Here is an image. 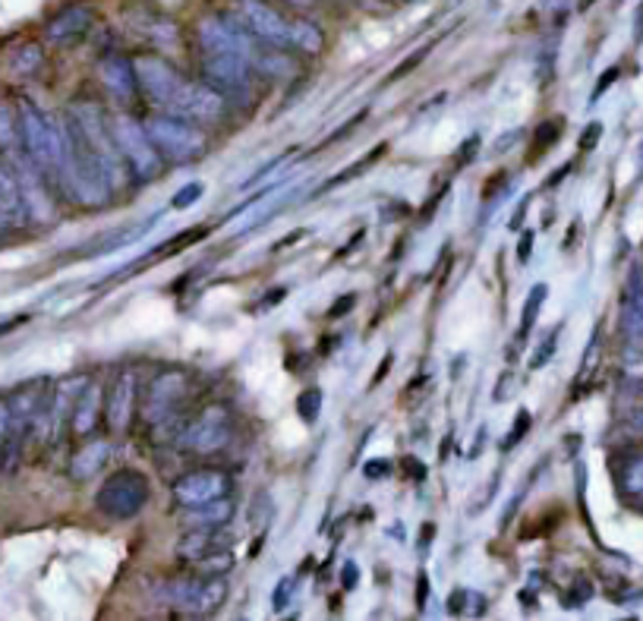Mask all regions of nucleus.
<instances>
[{
	"mask_svg": "<svg viewBox=\"0 0 643 621\" xmlns=\"http://www.w3.org/2000/svg\"><path fill=\"white\" fill-rule=\"evenodd\" d=\"M621 347L624 369L643 376V268L634 265L621 300Z\"/></svg>",
	"mask_w": 643,
	"mask_h": 621,
	"instance_id": "10",
	"label": "nucleus"
},
{
	"mask_svg": "<svg viewBox=\"0 0 643 621\" xmlns=\"http://www.w3.org/2000/svg\"><path fill=\"white\" fill-rule=\"evenodd\" d=\"M42 64H45V51H42V45H35V42H25V45H20V48L10 54V70L20 73V76L38 73Z\"/></svg>",
	"mask_w": 643,
	"mask_h": 621,
	"instance_id": "26",
	"label": "nucleus"
},
{
	"mask_svg": "<svg viewBox=\"0 0 643 621\" xmlns=\"http://www.w3.org/2000/svg\"><path fill=\"white\" fill-rule=\"evenodd\" d=\"M388 366H391V354H385V359H381L379 373H376V379H373V385H379L381 379H385V373H388Z\"/></svg>",
	"mask_w": 643,
	"mask_h": 621,
	"instance_id": "46",
	"label": "nucleus"
},
{
	"mask_svg": "<svg viewBox=\"0 0 643 621\" xmlns=\"http://www.w3.org/2000/svg\"><path fill=\"white\" fill-rule=\"evenodd\" d=\"M143 126L152 145L158 148V155L170 165H196L199 158L209 155V136L192 120L158 111V114L145 118Z\"/></svg>",
	"mask_w": 643,
	"mask_h": 621,
	"instance_id": "4",
	"label": "nucleus"
},
{
	"mask_svg": "<svg viewBox=\"0 0 643 621\" xmlns=\"http://www.w3.org/2000/svg\"><path fill=\"white\" fill-rule=\"evenodd\" d=\"M307 237V231H293V234H287L281 243H275V249H285V246H290V243H297V240Z\"/></svg>",
	"mask_w": 643,
	"mask_h": 621,
	"instance_id": "45",
	"label": "nucleus"
},
{
	"mask_svg": "<svg viewBox=\"0 0 643 621\" xmlns=\"http://www.w3.org/2000/svg\"><path fill=\"white\" fill-rule=\"evenodd\" d=\"M417 590H420V594H417V602H420V606H426V599H429V577L423 572H420V577H417Z\"/></svg>",
	"mask_w": 643,
	"mask_h": 621,
	"instance_id": "43",
	"label": "nucleus"
},
{
	"mask_svg": "<svg viewBox=\"0 0 643 621\" xmlns=\"http://www.w3.org/2000/svg\"><path fill=\"white\" fill-rule=\"evenodd\" d=\"M192 398V376L180 366L162 369L148 388H145L143 401H140V420L148 432H155V442H167V432L174 439H180V432L187 426L184 410Z\"/></svg>",
	"mask_w": 643,
	"mask_h": 621,
	"instance_id": "2",
	"label": "nucleus"
},
{
	"mask_svg": "<svg viewBox=\"0 0 643 621\" xmlns=\"http://www.w3.org/2000/svg\"><path fill=\"white\" fill-rule=\"evenodd\" d=\"M634 38L643 42V3H641V16H638V25H634Z\"/></svg>",
	"mask_w": 643,
	"mask_h": 621,
	"instance_id": "48",
	"label": "nucleus"
},
{
	"mask_svg": "<svg viewBox=\"0 0 643 621\" xmlns=\"http://www.w3.org/2000/svg\"><path fill=\"white\" fill-rule=\"evenodd\" d=\"M634 430L643 432V407H641V413H638V417H634Z\"/></svg>",
	"mask_w": 643,
	"mask_h": 621,
	"instance_id": "49",
	"label": "nucleus"
},
{
	"mask_svg": "<svg viewBox=\"0 0 643 621\" xmlns=\"http://www.w3.org/2000/svg\"><path fill=\"white\" fill-rule=\"evenodd\" d=\"M464 602H467V590H464V587H457V590H454V597L448 599V612H452V616H461V612H464Z\"/></svg>",
	"mask_w": 643,
	"mask_h": 621,
	"instance_id": "40",
	"label": "nucleus"
},
{
	"mask_svg": "<svg viewBox=\"0 0 643 621\" xmlns=\"http://www.w3.org/2000/svg\"><path fill=\"white\" fill-rule=\"evenodd\" d=\"M290 48L303 54H319L322 51V32L307 20H290Z\"/></svg>",
	"mask_w": 643,
	"mask_h": 621,
	"instance_id": "25",
	"label": "nucleus"
},
{
	"mask_svg": "<svg viewBox=\"0 0 643 621\" xmlns=\"http://www.w3.org/2000/svg\"><path fill=\"white\" fill-rule=\"evenodd\" d=\"M23 152V133H20V118L13 108L0 104V158H10Z\"/></svg>",
	"mask_w": 643,
	"mask_h": 621,
	"instance_id": "23",
	"label": "nucleus"
},
{
	"mask_svg": "<svg viewBox=\"0 0 643 621\" xmlns=\"http://www.w3.org/2000/svg\"><path fill=\"white\" fill-rule=\"evenodd\" d=\"M133 70H136V82H140V96H145V101L155 111L192 120V123H214V120L224 118L228 98L214 92L209 82L187 79L162 57H136Z\"/></svg>",
	"mask_w": 643,
	"mask_h": 621,
	"instance_id": "1",
	"label": "nucleus"
},
{
	"mask_svg": "<svg viewBox=\"0 0 643 621\" xmlns=\"http://www.w3.org/2000/svg\"><path fill=\"white\" fill-rule=\"evenodd\" d=\"M111 133H114V143H118L133 180H155L165 170V158L158 155V148L148 140L143 120L120 111L111 118Z\"/></svg>",
	"mask_w": 643,
	"mask_h": 621,
	"instance_id": "7",
	"label": "nucleus"
},
{
	"mask_svg": "<svg viewBox=\"0 0 643 621\" xmlns=\"http://www.w3.org/2000/svg\"><path fill=\"white\" fill-rule=\"evenodd\" d=\"M23 319H10V322H0V335H7V332H13L16 325H20Z\"/></svg>",
	"mask_w": 643,
	"mask_h": 621,
	"instance_id": "47",
	"label": "nucleus"
},
{
	"mask_svg": "<svg viewBox=\"0 0 643 621\" xmlns=\"http://www.w3.org/2000/svg\"><path fill=\"white\" fill-rule=\"evenodd\" d=\"M16 118H20L25 155L54 184L57 180V170H60V162H64V123H54L32 101H20Z\"/></svg>",
	"mask_w": 643,
	"mask_h": 621,
	"instance_id": "5",
	"label": "nucleus"
},
{
	"mask_svg": "<svg viewBox=\"0 0 643 621\" xmlns=\"http://www.w3.org/2000/svg\"><path fill=\"white\" fill-rule=\"evenodd\" d=\"M619 486L631 502L638 504V508H643V454H634V457H628V461L621 464Z\"/></svg>",
	"mask_w": 643,
	"mask_h": 621,
	"instance_id": "24",
	"label": "nucleus"
},
{
	"mask_svg": "<svg viewBox=\"0 0 643 621\" xmlns=\"http://www.w3.org/2000/svg\"><path fill=\"white\" fill-rule=\"evenodd\" d=\"M341 584H344V590H354L359 584V568L357 562H347L344 565V572H341Z\"/></svg>",
	"mask_w": 643,
	"mask_h": 621,
	"instance_id": "37",
	"label": "nucleus"
},
{
	"mask_svg": "<svg viewBox=\"0 0 643 621\" xmlns=\"http://www.w3.org/2000/svg\"><path fill=\"white\" fill-rule=\"evenodd\" d=\"M540 136H543V140L533 145V152H530V158H533V162H536V155H540L546 145H555V140H558V123H546V126H540ZM533 162H530V165H533Z\"/></svg>",
	"mask_w": 643,
	"mask_h": 621,
	"instance_id": "33",
	"label": "nucleus"
},
{
	"mask_svg": "<svg viewBox=\"0 0 643 621\" xmlns=\"http://www.w3.org/2000/svg\"><path fill=\"white\" fill-rule=\"evenodd\" d=\"M526 430H530V413H526V410H521V413H518V420H514V426H511V432L505 435L501 448H505V452H511V448L521 442V435H526Z\"/></svg>",
	"mask_w": 643,
	"mask_h": 621,
	"instance_id": "32",
	"label": "nucleus"
},
{
	"mask_svg": "<svg viewBox=\"0 0 643 621\" xmlns=\"http://www.w3.org/2000/svg\"><path fill=\"white\" fill-rule=\"evenodd\" d=\"M7 231H10V224H7V221H3V215H0V237H3Z\"/></svg>",
	"mask_w": 643,
	"mask_h": 621,
	"instance_id": "50",
	"label": "nucleus"
},
{
	"mask_svg": "<svg viewBox=\"0 0 643 621\" xmlns=\"http://www.w3.org/2000/svg\"><path fill=\"white\" fill-rule=\"evenodd\" d=\"M599 329H596L594 341H590V347H587V354H584V366H580V376H590L596 369V354H599Z\"/></svg>",
	"mask_w": 643,
	"mask_h": 621,
	"instance_id": "34",
	"label": "nucleus"
},
{
	"mask_svg": "<svg viewBox=\"0 0 643 621\" xmlns=\"http://www.w3.org/2000/svg\"><path fill=\"white\" fill-rule=\"evenodd\" d=\"M234 439V413L228 404H206L180 432V448L199 457L218 454Z\"/></svg>",
	"mask_w": 643,
	"mask_h": 621,
	"instance_id": "8",
	"label": "nucleus"
},
{
	"mask_svg": "<svg viewBox=\"0 0 643 621\" xmlns=\"http://www.w3.org/2000/svg\"><path fill=\"white\" fill-rule=\"evenodd\" d=\"M130 32L136 35V38H145V42H152V45H162V48H174L177 45V38H180V29L165 20V16H152V13H133L130 20Z\"/></svg>",
	"mask_w": 643,
	"mask_h": 621,
	"instance_id": "20",
	"label": "nucleus"
},
{
	"mask_svg": "<svg viewBox=\"0 0 643 621\" xmlns=\"http://www.w3.org/2000/svg\"><path fill=\"white\" fill-rule=\"evenodd\" d=\"M530 249H533V234L526 231L524 240H521V246H518V256H521V263H526V259H530Z\"/></svg>",
	"mask_w": 643,
	"mask_h": 621,
	"instance_id": "44",
	"label": "nucleus"
},
{
	"mask_svg": "<svg viewBox=\"0 0 643 621\" xmlns=\"http://www.w3.org/2000/svg\"><path fill=\"white\" fill-rule=\"evenodd\" d=\"M250 64L243 60L237 51H224V54H202V76L212 86L214 92L224 98H246L253 92V79H250Z\"/></svg>",
	"mask_w": 643,
	"mask_h": 621,
	"instance_id": "11",
	"label": "nucleus"
},
{
	"mask_svg": "<svg viewBox=\"0 0 643 621\" xmlns=\"http://www.w3.org/2000/svg\"><path fill=\"white\" fill-rule=\"evenodd\" d=\"M404 470L413 479L426 477V467H420V461H417V457H404Z\"/></svg>",
	"mask_w": 643,
	"mask_h": 621,
	"instance_id": "41",
	"label": "nucleus"
},
{
	"mask_svg": "<svg viewBox=\"0 0 643 621\" xmlns=\"http://www.w3.org/2000/svg\"><path fill=\"white\" fill-rule=\"evenodd\" d=\"M599 136H602V123H590L587 130H584V140H580V148L584 152H590L596 143H599Z\"/></svg>",
	"mask_w": 643,
	"mask_h": 621,
	"instance_id": "38",
	"label": "nucleus"
},
{
	"mask_svg": "<svg viewBox=\"0 0 643 621\" xmlns=\"http://www.w3.org/2000/svg\"><path fill=\"white\" fill-rule=\"evenodd\" d=\"M108 454H111V445L104 439H86L70 457V477L76 483H89L96 477L98 470L108 464Z\"/></svg>",
	"mask_w": 643,
	"mask_h": 621,
	"instance_id": "19",
	"label": "nucleus"
},
{
	"mask_svg": "<svg viewBox=\"0 0 643 621\" xmlns=\"http://www.w3.org/2000/svg\"><path fill=\"white\" fill-rule=\"evenodd\" d=\"M67 123L76 133V140L82 143V148L98 162V168L104 170L111 190H123L133 174L126 168L123 155H120L118 143H114V133H111V120L101 114L96 101L89 98H76L70 108H67Z\"/></svg>",
	"mask_w": 643,
	"mask_h": 621,
	"instance_id": "3",
	"label": "nucleus"
},
{
	"mask_svg": "<svg viewBox=\"0 0 643 621\" xmlns=\"http://www.w3.org/2000/svg\"><path fill=\"white\" fill-rule=\"evenodd\" d=\"M555 347H558V332H552V335H548L546 341L536 347V354L530 357V369H543L548 359L555 357Z\"/></svg>",
	"mask_w": 643,
	"mask_h": 621,
	"instance_id": "31",
	"label": "nucleus"
},
{
	"mask_svg": "<svg viewBox=\"0 0 643 621\" xmlns=\"http://www.w3.org/2000/svg\"><path fill=\"white\" fill-rule=\"evenodd\" d=\"M638 174H641V177H643V145H641V170H638Z\"/></svg>",
	"mask_w": 643,
	"mask_h": 621,
	"instance_id": "52",
	"label": "nucleus"
},
{
	"mask_svg": "<svg viewBox=\"0 0 643 621\" xmlns=\"http://www.w3.org/2000/svg\"><path fill=\"white\" fill-rule=\"evenodd\" d=\"M354 300H357L354 293H351V297H341V300L334 303L332 310H329V315H332V319H337V315H344V310H351V307H354Z\"/></svg>",
	"mask_w": 643,
	"mask_h": 621,
	"instance_id": "42",
	"label": "nucleus"
},
{
	"mask_svg": "<svg viewBox=\"0 0 643 621\" xmlns=\"http://www.w3.org/2000/svg\"><path fill=\"white\" fill-rule=\"evenodd\" d=\"M136 407H140V379L133 369H123L114 385L108 388L104 395V420H108V430L111 432H126L133 426V417H136Z\"/></svg>",
	"mask_w": 643,
	"mask_h": 621,
	"instance_id": "14",
	"label": "nucleus"
},
{
	"mask_svg": "<svg viewBox=\"0 0 643 621\" xmlns=\"http://www.w3.org/2000/svg\"><path fill=\"white\" fill-rule=\"evenodd\" d=\"M240 23L265 45L290 51V20L263 0H240Z\"/></svg>",
	"mask_w": 643,
	"mask_h": 621,
	"instance_id": "12",
	"label": "nucleus"
},
{
	"mask_svg": "<svg viewBox=\"0 0 643 621\" xmlns=\"http://www.w3.org/2000/svg\"><path fill=\"white\" fill-rule=\"evenodd\" d=\"M92 20H96L92 7H67V10H60V13L45 25V38H48L51 45H57V48L76 45V42L92 29Z\"/></svg>",
	"mask_w": 643,
	"mask_h": 621,
	"instance_id": "16",
	"label": "nucleus"
},
{
	"mask_svg": "<svg viewBox=\"0 0 643 621\" xmlns=\"http://www.w3.org/2000/svg\"><path fill=\"white\" fill-rule=\"evenodd\" d=\"M202 196H206V184H199V180H196V184H187L184 190H177L170 196V209H174V212H184V209L196 206Z\"/></svg>",
	"mask_w": 643,
	"mask_h": 621,
	"instance_id": "30",
	"label": "nucleus"
},
{
	"mask_svg": "<svg viewBox=\"0 0 643 621\" xmlns=\"http://www.w3.org/2000/svg\"><path fill=\"white\" fill-rule=\"evenodd\" d=\"M231 543H234V540L224 536L221 526H192L190 533L177 543V558L196 568L199 562H206L214 552L231 550Z\"/></svg>",
	"mask_w": 643,
	"mask_h": 621,
	"instance_id": "15",
	"label": "nucleus"
},
{
	"mask_svg": "<svg viewBox=\"0 0 643 621\" xmlns=\"http://www.w3.org/2000/svg\"><path fill=\"white\" fill-rule=\"evenodd\" d=\"M234 514H237V502H234V499H231V492H228V496H221V499H212V502L192 504V508H187V524L228 526L231 521H234Z\"/></svg>",
	"mask_w": 643,
	"mask_h": 621,
	"instance_id": "22",
	"label": "nucleus"
},
{
	"mask_svg": "<svg viewBox=\"0 0 643 621\" xmlns=\"http://www.w3.org/2000/svg\"><path fill=\"white\" fill-rule=\"evenodd\" d=\"M0 215L10 228H20L29 221V209H25L23 190L13 177V170L7 168V162L0 158Z\"/></svg>",
	"mask_w": 643,
	"mask_h": 621,
	"instance_id": "21",
	"label": "nucleus"
},
{
	"mask_svg": "<svg viewBox=\"0 0 643 621\" xmlns=\"http://www.w3.org/2000/svg\"><path fill=\"white\" fill-rule=\"evenodd\" d=\"M148 504V479L133 467H120L118 474L101 483L96 496V508L114 521H130Z\"/></svg>",
	"mask_w": 643,
	"mask_h": 621,
	"instance_id": "9",
	"label": "nucleus"
},
{
	"mask_svg": "<svg viewBox=\"0 0 643 621\" xmlns=\"http://www.w3.org/2000/svg\"><path fill=\"white\" fill-rule=\"evenodd\" d=\"M558 3H565V0H546V7H558Z\"/></svg>",
	"mask_w": 643,
	"mask_h": 621,
	"instance_id": "51",
	"label": "nucleus"
},
{
	"mask_svg": "<svg viewBox=\"0 0 643 621\" xmlns=\"http://www.w3.org/2000/svg\"><path fill=\"white\" fill-rule=\"evenodd\" d=\"M381 155H385V145H376L373 152H366V155L359 158V162H357V165H354V168H347V170H341V174H334L332 180H329V184L322 187V192L334 190V187H341V184H347V180H357L359 174H366V170L373 168V165L379 162Z\"/></svg>",
	"mask_w": 643,
	"mask_h": 621,
	"instance_id": "28",
	"label": "nucleus"
},
{
	"mask_svg": "<svg viewBox=\"0 0 643 621\" xmlns=\"http://www.w3.org/2000/svg\"><path fill=\"white\" fill-rule=\"evenodd\" d=\"M546 297H548V287L546 285H533V290L526 293L524 312H521V329H518V337H521V341H526V335H530V329L536 325V319H540V310H543Z\"/></svg>",
	"mask_w": 643,
	"mask_h": 621,
	"instance_id": "27",
	"label": "nucleus"
},
{
	"mask_svg": "<svg viewBox=\"0 0 643 621\" xmlns=\"http://www.w3.org/2000/svg\"><path fill=\"white\" fill-rule=\"evenodd\" d=\"M101 413H104V395H101V385L89 379L86 388L79 391V398H76V407H73V420H70L73 435H76V439H86V435L98 426Z\"/></svg>",
	"mask_w": 643,
	"mask_h": 621,
	"instance_id": "18",
	"label": "nucleus"
},
{
	"mask_svg": "<svg viewBox=\"0 0 643 621\" xmlns=\"http://www.w3.org/2000/svg\"><path fill=\"white\" fill-rule=\"evenodd\" d=\"M363 474L369 479H381L391 474V464L388 461H381V457H376V461H366V467H363Z\"/></svg>",
	"mask_w": 643,
	"mask_h": 621,
	"instance_id": "35",
	"label": "nucleus"
},
{
	"mask_svg": "<svg viewBox=\"0 0 643 621\" xmlns=\"http://www.w3.org/2000/svg\"><path fill=\"white\" fill-rule=\"evenodd\" d=\"M162 597L170 609L192 616V619H212L228 599V580L221 574H184L170 577L162 587Z\"/></svg>",
	"mask_w": 643,
	"mask_h": 621,
	"instance_id": "6",
	"label": "nucleus"
},
{
	"mask_svg": "<svg viewBox=\"0 0 643 621\" xmlns=\"http://www.w3.org/2000/svg\"><path fill=\"white\" fill-rule=\"evenodd\" d=\"M98 79H101V86L118 98V101H123V104L136 101V96H140L136 70H133V64H126L123 57H104V60L98 64Z\"/></svg>",
	"mask_w": 643,
	"mask_h": 621,
	"instance_id": "17",
	"label": "nucleus"
},
{
	"mask_svg": "<svg viewBox=\"0 0 643 621\" xmlns=\"http://www.w3.org/2000/svg\"><path fill=\"white\" fill-rule=\"evenodd\" d=\"M287 599H290V577H285V580L278 584V590H275V599H271V609H275V612H281V609H287Z\"/></svg>",
	"mask_w": 643,
	"mask_h": 621,
	"instance_id": "36",
	"label": "nucleus"
},
{
	"mask_svg": "<svg viewBox=\"0 0 643 621\" xmlns=\"http://www.w3.org/2000/svg\"><path fill=\"white\" fill-rule=\"evenodd\" d=\"M170 492H174L177 504H184V508L206 504L231 492V477H228L224 470L199 467V470H190V474H184V477L177 479Z\"/></svg>",
	"mask_w": 643,
	"mask_h": 621,
	"instance_id": "13",
	"label": "nucleus"
},
{
	"mask_svg": "<svg viewBox=\"0 0 643 621\" xmlns=\"http://www.w3.org/2000/svg\"><path fill=\"white\" fill-rule=\"evenodd\" d=\"M616 79H619V67H612V70H606V73H602V79H599V82H596L594 98H590V101H596V98H599V96H606V89H609V86H612V82H616Z\"/></svg>",
	"mask_w": 643,
	"mask_h": 621,
	"instance_id": "39",
	"label": "nucleus"
},
{
	"mask_svg": "<svg viewBox=\"0 0 643 621\" xmlns=\"http://www.w3.org/2000/svg\"><path fill=\"white\" fill-rule=\"evenodd\" d=\"M322 404H325L322 388H307V391L297 395V413H300L303 423H315V417L322 413Z\"/></svg>",
	"mask_w": 643,
	"mask_h": 621,
	"instance_id": "29",
	"label": "nucleus"
}]
</instances>
